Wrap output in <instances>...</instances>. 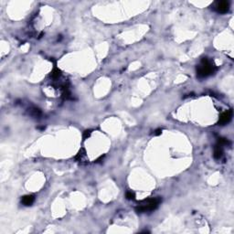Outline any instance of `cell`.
<instances>
[{
  "label": "cell",
  "instance_id": "cell-1",
  "mask_svg": "<svg viewBox=\"0 0 234 234\" xmlns=\"http://www.w3.org/2000/svg\"><path fill=\"white\" fill-rule=\"evenodd\" d=\"M216 67L211 61L208 58H203L200 64L197 66V75L200 79L207 78L212 75L216 70Z\"/></svg>",
  "mask_w": 234,
  "mask_h": 234
},
{
  "label": "cell",
  "instance_id": "cell-2",
  "mask_svg": "<svg viewBox=\"0 0 234 234\" xmlns=\"http://www.w3.org/2000/svg\"><path fill=\"white\" fill-rule=\"evenodd\" d=\"M161 201H162V199L159 197L145 199L135 208V210H136L137 213H144V212L153 211L158 208Z\"/></svg>",
  "mask_w": 234,
  "mask_h": 234
},
{
  "label": "cell",
  "instance_id": "cell-3",
  "mask_svg": "<svg viewBox=\"0 0 234 234\" xmlns=\"http://www.w3.org/2000/svg\"><path fill=\"white\" fill-rule=\"evenodd\" d=\"M231 118H232V110L231 109V110L226 111V112L221 113V115L220 116L219 123H219V126H225V124L231 122Z\"/></svg>",
  "mask_w": 234,
  "mask_h": 234
},
{
  "label": "cell",
  "instance_id": "cell-4",
  "mask_svg": "<svg viewBox=\"0 0 234 234\" xmlns=\"http://www.w3.org/2000/svg\"><path fill=\"white\" fill-rule=\"evenodd\" d=\"M215 9L218 13L220 14H225L230 9V2L228 1H220L216 3Z\"/></svg>",
  "mask_w": 234,
  "mask_h": 234
},
{
  "label": "cell",
  "instance_id": "cell-5",
  "mask_svg": "<svg viewBox=\"0 0 234 234\" xmlns=\"http://www.w3.org/2000/svg\"><path fill=\"white\" fill-rule=\"evenodd\" d=\"M34 201H35V197L33 195H26L21 199V203L27 207L31 206L34 203Z\"/></svg>",
  "mask_w": 234,
  "mask_h": 234
},
{
  "label": "cell",
  "instance_id": "cell-6",
  "mask_svg": "<svg viewBox=\"0 0 234 234\" xmlns=\"http://www.w3.org/2000/svg\"><path fill=\"white\" fill-rule=\"evenodd\" d=\"M214 158L215 159H220L221 156H223V146H221L220 145L217 144L214 147Z\"/></svg>",
  "mask_w": 234,
  "mask_h": 234
},
{
  "label": "cell",
  "instance_id": "cell-7",
  "mask_svg": "<svg viewBox=\"0 0 234 234\" xmlns=\"http://www.w3.org/2000/svg\"><path fill=\"white\" fill-rule=\"evenodd\" d=\"M29 113L34 117H40L41 115V111L38 108H31L29 110Z\"/></svg>",
  "mask_w": 234,
  "mask_h": 234
},
{
  "label": "cell",
  "instance_id": "cell-8",
  "mask_svg": "<svg viewBox=\"0 0 234 234\" xmlns=\"http://www.w3.org/2000/svg\"><path fill=\"white\" fill-rule=\"evenodd\" d=\"M61 75V70H59V69H57V68H54V70L51 72L50 77L53 78V79H57Z\"/></svg>",
  "mask_w": 234,
  "mask_h": 234
},
{
  "label": "cell",
  "instance_id": "cell-9",
  "mask_svg": "<svg viewBox=\"0 0 234 234\" xmlns=\"http://www.w3.org/2000/svg\"><path fill=\"white\" fill-rule=\"evenodd\" d=\"M217 144L220 145L221 146H224V145H230V142H229V140L226 139V138H219V139H218V143Z\"/></svg>",
  "mask_w": 234,
  "mask_h": 234
},
{
  "label": "cell",
  "instance_id": "cell-10",
  "mask_svg": "<svg viewBox=\"0 0 234 234\" xmlns=\"http://www.w3.org/2000/svg\"><path fill=\"white\" fill-rule=\"evenodd\" d=\"M126 197L128 200H134L135 199V194L133 191H127L126 194Z\"/></svg>",
  "mask_w": 234,
  "mask_h": 234
},
{
  "label": "cell",
  "instance_id": "cell-11",
  "mask_svg": "<svg viewBox=\"0 0 234 234\" xmlns=\"http://www.w3.org/2000/svg\"><path fill=\"white\" fill-rule=\"evenodd\" d=\"M91 130H87V131H85L84 134H83V140H85L86 138H88L90 135H91Z\"/></svg>",
  "mask_w": 234,
  "mask_h": 234
},
{
  "label": "cell",
  "instance_id": "cell-12",
  "mask_svg": "<svg viewBox=\"0 0 234 234\" xmlns=\"http://www.w3.org/2000/svg\"><path fill=\"white\" fill-rule=\"evenodd\" d=\"M161 133H162V129H156L154 133V135H159L161 134Z\"/></svg>",
  "mask_w": 234,
  "mask_h": 234
}]
</instances>
